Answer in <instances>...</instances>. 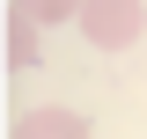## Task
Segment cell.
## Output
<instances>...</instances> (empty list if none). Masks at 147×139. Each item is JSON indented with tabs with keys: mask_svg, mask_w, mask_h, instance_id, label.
Masks as SVG:
<instances>
[{
	"mask_svg": "<svg viewBox=\"0 0 147 139\" xmlns=\"http://www.w3.org/2000/svg\"><path fill=\"white\" fill-rule=\"evenodd\" d=\"M147 29L140 0H81V37H88L96 51H132Z\"/></svg>",
	"mask_w": 147,
	"mask_h": 139,
	"instance_id": "obj_1",
	"label": "cell"
},
{
	"mask_svg": "<svg viewBox=\"0 0 147 139\" xmlns=\"http://www.w3.org/2000/svg\"><path fill=\"white\" fill-rule=\"evenodd\" d=\"M15 139H96V132L74 117V110H30V117L15 124Z\"/></svg>",
	"mask_w": 147,
	"mask_h": 139,
	"instance_id": "obj_2",
	"label": "cell"
},
{
	"mask_svg": "<svg viewBox=\"0 0 147 139\" xmlns=\"http://www.w3.org/2000/svg\"><path fill=\"white\" fill-rule=\"evenodd\" d=\"M37 29H44V22H30V15H15V7H7V66H37V59H44Z\"/></svg>",
	"mask_w": 147,
	"mask_h": 139,
	"instance_id": "obj_3",
	"label": "cell"
},
{
	"mask_svg": "<svg viewBox=\"0 0 147 139\" xmlns=\"http://www.w3.org/2000/svg\"><path fill=\"white\" fill-rule=\"evenodd\" d=\"M15 15H30V22H66V15H81V0H15Z\"/></svg>",
	"mask_w": 147,
	"mask_h": 139,
	"instance_id": "obj_4",
	"label": "cell"
}]
</instances>
